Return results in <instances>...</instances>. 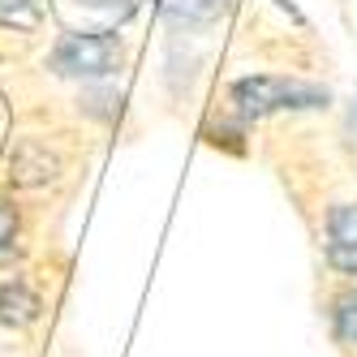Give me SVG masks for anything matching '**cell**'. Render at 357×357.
Returning a JSON list of instances; mask_svg holds the SVG:
<instances>
[{
    "mask_svg": "<svg viewBox=\"0 0 357 357\" xmlns=\"http://www.w3.org/2000/svg\"><path fill=\"white\" fill-rule=\"evenodd\" d=\"M331 104V91L289 78V73H245L228 86V108L241 121H263L275 112H314Z\"/></svg>",
    "mask_w": 357,
    "mask_h": 357,
    "instance_id": "1",
    "label": "cell"
},
{
    "mask_svg": "<svg viewBox=\"0 0 357 357\" xmlns=\"http://www.w3.org/2000/svg\"><path fill=\"white\" fill-rule=\"evenodd\" d=\"M52 73L78 82H104L125 65V43L112 31H69L56 39L52 56H47Z\"/></svg>",
    "mask_w": 357,
    "mask_h": 357,
    "instance_id": "2",
    "label": "cell"
},
{
    "mask_svg": "<svg viewBox=\"0 0 357 357\" xmlns=\"http://www.w3.org/2000/svg\"><path fill=\"white\" fill-rule=\"evenodd\" d=\"M61 168H65L61 151L47 146L43 138H22L9 151V185H17V190H39L47 181H56Z\"/></svg>",
    "mask_w": 357,
    "mask_h": 357,
    "instance_id": "3",
    "label": "cell"
},
{
    "mask_svg": "<svg viewBox=\"0 0 357 357\" xmlns=\"http://www.w3.org/2000/svg\"><path fill=\"white\" fill-rule=\"evenodd\" d=\"M327 267L336 275H357V202L327 207Z\"/></svg>",
    "mask_w": 357,
    "mask_h": 357,
    "instance_id": "4",
    "label": "cell"
},
{
    "mask_svg": "<svg viewBox=\"0 0 357 357\" xmlns=\"http://www.w3.org/2000/svg\"><path fill=\"white\" fill-rule=\"evenodd\" d=\"M155 13L168 31L198 35V31H211L228 13V0H155Z\"/></svg>",
    "mask_w": 357,
    "mask_h": 357,
    "instance_id": "5",
    "label": "cell"
},
{
    "mask_svg": "<svg viewBox=\"0 0 357 357\" xmlns=\"http://www.w3.org/2000/svg\"><path fill=\"white\" fill-rule=\"evenodd\" d=\"M43 319V293L31 284L26 275H13L0 284V327L26 331Z\"/></svg>",
    "mask_w": 357,
    "mask_h": 357,
    "instance_id": "6",
    "label": "cell"
},
{
    "mask_svg": "<svg viewBox=\"0 0 357 357\" xmlns=\"http://www.w3.org/2000/svg\"><path fill=\"white\" fill-rule=\"evenodd\" d=\"M331 331H336L340 344H357V289L340 293L336 301H331Z\"/></svg>",
    "mask_w": 357,
    "mask_h": 357,
    "instance_id": "7",
    "label": "cell"
},
{
    "mask_svg": "<svg viewBox=\"0 0 357 357\" xmlns=\"http://www.w3.org/2000/svg\"><path fill=\"white\" fill-rule=\"evenodd\" d=\"M43 9L39 0H0V26H13V31H39Z\"/></svg>",
    "mask_w": 357,
    "mask_h": 357,
    "instance_id": "8",
    "label": "cell"
},
{
    "mask_svg": "<svg viewBox=\"0 0 357 357\" xmlns=\"http://www.w3.org/2000/svg\"><path fill=\"white\" fill-rule=\"evenodd\" d=\"M17 245V207L0 198V259Z\"/></svg>",
    "mask_w": 357,
    "mask_h": 357,
    "instance_id": "9",
    "label": "cell"
},
{
    "mask_svg": "<svg viewBox=\"0 0 357 357\" xmlns=\"http://www.w3.org/2000/svg\"><path fill=\"white\" fill-rule=\"evenodd\" d=\"M73 5H86V9H116V13H130L134 0H73Z\"/></svg>",
    "mask_w": 357,
    "mask_h": 357,
    "instance_id": "10",
    "label": "cell"
},
{
    "mask_svg": "<svg viewBox=\"0 0 357 357\" xmlns=\"http://www.w3.org/2000/svg\"><path fill=\"white\" fill-rule=\"evenodd\" d=\"M353 116H357V112H353Z\"/></svg>",
    "mask_w": 357,
    "mask_h": 357,
    "instance_id": "11",
    "label": "cell"
}]
</instances>
